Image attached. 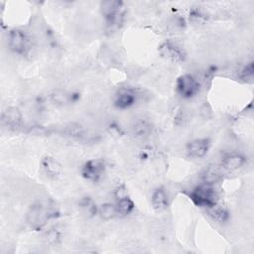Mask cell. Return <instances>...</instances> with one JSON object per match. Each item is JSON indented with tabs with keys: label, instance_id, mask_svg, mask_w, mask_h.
<instances>
[{
	"label": "cell",
	"instance_id": "cell-1",
	"mask_svg": "<svg viewBox=\"0 0 254 254\" xmlns=\"http://www.w3.org/2000/svg\"><path fill=\"white\" fill-rule=\"evenodd\" d=\"M190 199L199 207L209 208L217 204L218 195L213 188V186L202 184L195 187L189 193Z\"/></svg>",
	"mask_w": 254,
	"mask_h": 254
},
{
	"label": "cell",
	"instance_id": "cell-2",
	"mask_svg": "<svg viewBox=\"0 0 254 254\" xmlns=\"http://www.w3.org/2000/svg\"><path fill=\"white\" fill-rule=\"evenodd\" d=\"M100 8L108 27L117 28L122 24L125 15V8L122 1H103Z\"/></svg>",
	"mask_w": 254,
	"mask_h": 254
},
{
	"label": "cell",
	"instance_id": "cell-3",
	"mask_svg": "<svg viewBox=\"0 0 254 254\" xmlns=\"http://www.w3.org/2000/svg\"><path fill=\"white\" fill-rule=\"evenodd\" d=\"M200 84L198 80L190 73H186L178 77L176 81V90L183 98H191L198 93Z\"/></svg>",
	"mask_w": 254,
	"mask_h": 254
},
{
	"label": "cell",
	"instance_id": "cell-4",
	"mask_svg": "<svg viewBox=\"0 0 254 254\" xmlns=\"http://www.w3.org/2000/svg\"><path fill=\"white\" fill-rule=\"evenodd\" d=\"M10 50L17 55H26L30 49V41L27 34L20 29H13L8 34Z\"/></svg>",
	"mask_w": 254,
	"mask_h": 254
},
{
	"label": "cell",
	"instance_id": "cell-5",
	"mask_svg": "<svg viewBox=\"0 0 254 254\" xmlns=\"http://www.w3.org/2000/svg\"><path fill=\"white\" fill-rule=\"evenodd\" d=\"M51 214L41 203H34L27 212V222L31 228L40 230L47 223Z\"/></svg>",
	"mask_w": 254,
	"mask_h": 254
},
{
	"label": "cell",
	"instance_id": "cell-6",
	"mask_svg": "<svg viewBox=\"0 0 254 254\" xmlns=\"http://www.w3.org/2000/svg\"><path fill=\"white\" fill-rule=\"evenodd\" d=\"M105 162L102 159L86 161L81 168V176L91 182H98L105 172Z\"/></svg>",
	"mask_w": 254,
	"mask_h": 254
},
{
	"label": "cell",
	"instance_id": "cell-7",
	"mask_svg": "<svg viewBox=\"0 0 254 254\" xmlns=\"http://www.w3.org/2000/svg\"><path fill=\"white\" fill-rule=\"evenodd\" d=\"M136 102V92L129 87L119 88L114 95V106L118 109H127Z\"/></svg>",
	"mask_w": 254,
	"mask_h": 254
},
{
	"label": "cell",
	"instance_id": "cell-8",
	"mask_svg": "<svg viewBox=\"0 0 254 254\" xmlns=\"http://www.w3.org/2000/svg\"><path fill=\"white\" fill-rule=\"evenodd\" d=\"M210 142L207 138H199L190 141L187 144V152L192 158H203L209 150Z\"/></svg>",
	"mask_w": 254,
	"mask_h": 254
},
{
	"label": "cell",
	"instance_id": "cell-9",
	"mask_svg": "<svg viewBox=\"0 0 254 254\" xmlns=\"http://www.w3.org/2000/svg\"><path fill=\"white\" fill-rule=\"evenodd\" d=\"M159 53L162 57L169 59L173 62H183L185 60L184 51L176 44L166 41L159 47Z\"/></svg>",
	"mask_w": 254,
	"mask_h": 254
},
{
	"label": "cell",
	"instance_id": "cell-10",
	"mask_svg": "<svg viewBox=\"0 0 254 254\" xmlns=\"http://www.w3.org/2000/svg\"><path fill=\"white\" fill-rule=\"evenodd\" d=\"M246 162V159L243 155L237 153H231L225 155L221 160V169L224 171H236L240 169Z\"/></svg>",
	"mask_w": 254,
	"mask_h": 254
},
{
	"label": "cell",
	"instance_id": "cell-11",
	"mask_svg": "<svg viewBox=\"0 0 254 254\" xmlns=\"http://www.w3.org/2000/svg\"><path fill=\"white\" fill-rule=\"evenodd\" d=\"M3 123L12 129H18L22 124V114L17 107H9L2 114Z\"/></svg>",
	"mask_w": 254,
	"mask_h": 254
},
{
	"label": "cell",
	"instance_id": "cell-12",
	"mask_svg": "<svg viewBox=\"0 0 254 254\" xmlns=\"http://www.w3.org/2000/svg\"><path fill=\"white\" fill-rule=\"evenodd\" d=\"M223 178V170L221 167L214 165L208 166L202 173V184L213 186L220 182Z\"/></svg>",
	"mask_w": 254,
	"mask_h": 254
},
{
	"label": "cell",
	"instance_id": "cell-13",
	"mask_svg": "<svg viewBox=\"0 0 254 254\" xmlns=\"http://www.w3.org/2000/svg\"><path fill=\"white\" fill-rule=\"evenodd\" d=\"M151 203L153 208L158 212H161L167 209L169 205V199H168L167 192L163 188H158L153 191V194L151 197Z\"/></svg>",
	"mask_w": 254,
	"mask_h": 254
},
{
	"label": "cell",
	"instance_id": "cell-14",
	"mask_svg": "<svg viewBox=\"0 0 254 254\" xmlns=\"http://www.w3.org/2000/svg\"><path fill=\"white\" fill-rule=\"evenodd\" d=\"M42 167L44 169V171L46 172V174L49 176V177H52V178H56L60 175L61 173V165L60 163L54 159L53 157H50V156H47V157H44L42 159Z\"/></svg>",
	"mask_w": 254,
	"mask_h": 254
},
{
	"label": "cell",
	"instance_id": "cell-15",
	"mask_svg": "<svg viewBox=\"0 0 254 254\" xmlns=\"http://www.w3.org/2000/svg\"><path fill=\"white\" fill-rule=\"evenodd\" d=\"M115 206H116V210H117L118 214L127 215V214H130L134 210L135 203L132 200V198L129 195H127V196L117 199Z\"/></svg>",
	"mask_w": 254,
	"mask_h": 254
},
{
	"label": "cell",
	"instance_id": "cell-16",
	"mask_svg": "<svg viewBox=\"0 0 254 254\" xmlns=\"http://www.w3.org/2000/svg\"><path fill=\"white\" fill-rule=\"evenodd\" d=\"M98 214L102 219L110 220V219L114 218L118 213H117L115 204L110 203V202H106V203L101 204L98 207Z\"/></svg>",
	"mask_w": 254,
	"mask_h": 254
},
{
	"label": "cell",
	"instance_id": "cell-17",
	"mask_svg": "<svg viewBox=\"0 0 254 254\" xmlns=\"http://www.w3.org/2000/svg\"><path fill=\"white\" fill-rule=\"evenodd\" d=\"M207 209H208L209 214L212 216V218L218 222H224L228 218L227 210L224 207L219 206L218 204H215Z\"/></svg>",
	"mask_w": 254,
	"mask_h": 254
},
{
	"label": "cell",
	"instance_id": "cell-18",
	"mask_svg": "<svg viewBox=\"0 0 254 254\" xmlns=\"http://www.w3.org/2000/svg\"><path fill=\"white\" fill-rule=\"evenodd\" d=\"M239 78L246 82V83H252L254 79V65L253 63L250 62L246 65L242 67L239 73Z\"/></svg>",
	"mask_w": 254,
	"mask_h": 254
},
{
	"label": "cell",
	"instance_id": "cell-19",
	"mask_svg": "<svg viewBox=\"0 0 254 254\" xmlns=\"http://www.w3.org/2000/svg\"><path fill=\"white\" fill-rule=\"evenodd\" d=\"M80 207L84 210L85 213L89 215H94L98 213V207L90 197H84L80 201Z\"/></svg>",
	"mask_w": 254,
	"mask_h": 254
},
{
	"label": "cell",
	"instance_id": "cell-20",
	"mask_svg": "<svg viewBox=\"0 0 254 254\" xmlns=\"http://www.w3.org/2000/svg\"><path fill=\"white\" fill-rule=\"evenodd\" d=\"M151 132V126L146 121H140L134 126V134L139 138H144Z\"/></svg>",
	"mask_w": 254,
	"mask_h": 254
},
{
	"label": "cell",
	"instance_id": "cell-21",
	"mask_svg": "<svg viewBox=\"0 0 254 254\" xmlns=\"http://www.w3.org/2000/svg\"><path fill=\"white\" fill-rule=\"evenodd\" d=\"M52 99L57 104H65L68 101V96L64 92L57 91L52 95Z\"/></svg>",
	"mask_w": 254,
	"mask_h": 254
},
{
	"label": "cell",
	"instance_id": "cell-22",
	"mask_svg": "<svg viewBox=\"0 0 254 254\" xmlns=\"http://www.w3.org/2000/svg\"><path fill=\"white\" fill-rule=\"evenodd\" d=\"M127 195H128L127 189L125 188L124 185H121V186L117 187V188L115 189V190H114V196H115L116 200L119 199V198H122V197H124V196H127Z\"/></svg>",
	"mask_w": 254,
	"mask_h": 254
}]
</instances>
